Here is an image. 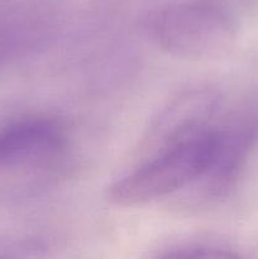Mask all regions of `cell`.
<instances>
[{
    "instance_id": "obj_1",
    "label": "cell",
    "mask_w": 258,
    "mask_h": 259,
    "mask_svg": "<svg viewBox=\"0 0 258 259\" xmlns=\"http://www.w3.org/2000/svg\"><path fill=\"white\" fill-rule=\"evenodd\" d=\"M224 131L201 125L164 142L153 156L109 186V201L139 206L191 189L214 164Z\"/></svg>"
},
{
    "instance_id": "obj_2",
    "label": "cell",
    "mask_w": 258,
    "mask_h": 259,
    "mask_svg": "<svg viewBox=\"0 0 258 259\" xmlns=\"http://www.w3.org/2000/svg\"><path fill=\"white\" fill-rule=\"evenodd\" d=\"M146 30L159 50L185 60L220 57L235 39L234 23L223 10L197 3L157 10L147 19Z\"/></svg>"
},
{
    "instance_id": "obj_3",
    "label": "cell",
    "mask_w": 258,
    "mask_h": 259,
    "mask_svg": "<svg viewBox=\"0 0 258 259\" xmlns=\"http://www.w3.org/2000/svg\"><path fill=\"white\" fill-rule=\"evenodd\" d=\"M66 146L62 128L50 119H27L0 132V167L39 164Z\"/></svg>"
},
{
    "instance_id": "obj_4",
    "label": "cell",
    "mask_w": 258,
    "mask_h": 259,
    "mask_svg": "<svg viewBox=\"0 0 258 259\" xmlns=\"http://www.w3.org/2000/svg\"><path fill=\"white\" fill-rule=\"evenodd\" d=\"M157 257L162 258H229L237 257L228 247L214 242H184L162 249Z\"/></svg>"
}]
</instances>
